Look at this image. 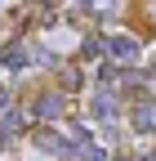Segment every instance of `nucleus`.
<instances>
[{
  "instance_id": "obj_7",
  "label": "nucleus",
  "mask_w": 156,
  "mask_h": 161,
  "mask_svg": "<svg viewBox=\"0 0 156 161\" xmlns=\"http://www.w3.org/2000/svg\"><path fill=\"white\" fill-rule=\"evenodd\" d=\"M0 112H9V94L5 90H0Z\"/></svg>"
},
{
  "instance_id": "obj_5",
  "label": "nucleus",
  "mask_w": 156,
  "mask_h": 161,
  "mask_svg": "<svg viewBox=\"0 0 156 161\" xmlns=\"http://www.w3.org/2000/svg\"><path fill=\"white\" fill-rule=\"evenodd\" d=\"M76 157L81 161H103V148L98 143H76Z\"/></svg>"
},
{
  "instance_id": "obj_3",
  "label": "nucleus",
  "mask_w": 156,
  "mask_h": 161,
  "mask_svg": "<svg viewBox=\"0 0 156 161\" xmlns=\"http://www.w3.org/2000/svg\"><path fill=\"white\" fill-rule=\"evenodd\" d=\"M23 63H27V49H23V40H13L5 49V67H23Z\"/></svg>"
},
{
  "instance_id": "obj_6",
  "label": "nucleus",
  "mask_w": 156,
  "mask_h": 161,
  "mask_svg": "<svg viewBox=\"0 0 156 161\" xmlns=\"http://www.w3.org/2000/svg\"><path fill=\"white\" fill-rule=\"evenodd\" d=\"M58 108H63V103H58L54 94H45V98H40V116H45V121H58Z\"/></svg>"
},
{
  "instance_id": "obj_2",
  "label": "nucleus",
  "mask_w": 156,
  "mask_h": 161,
  "mask_svg": "<svg viewBox=\"0 0 156 161\" xmlns=\"http://www.w3.org/2000/svg\"><path fill=\"white\" fill-rule=\"evenodd\" d=\"M134 130H138V134H152L156 130V103H138V108H134Z\"/></svg>"
},
{
  "instance_id": "obj_1",
  "label": "nucleus",
  "mask_w": 156,
  "mask_h": 161,
  "mask_svg": "<svg viewBox=\"0 0 156 161\" xmlns=\"http://www.w3.org/2000/svg\"><path fill=\"white\" fill-rule=\"evenodd\" d=\"M107 54L116 58V63H134V58H138V45H134L129 36H112L107 40Z\"/></svg>"
},
{
  "instance_id": "obj_4",
  "label": "nucleus",
  "mask_w": 156,
  "mask_h": 161,
  "mask_svg": "<svg viewBox=\"0 0 156 161\" xmlns=\"http://www.w3.org/2000/svg\"><path fill=\"white\" fill-rule=\"evenodd\" d=\"M94 116H98V121H112V116H116V103H112L107 94H98V98H94Z\"/></svg>"
}]
</instances>
